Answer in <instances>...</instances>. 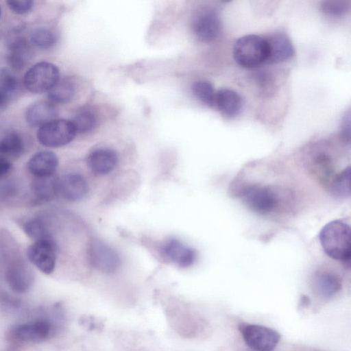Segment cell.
I'll use <instances>...</instances> for the list:
<instances>
[{
    "label": "cell",
    "instance_id": "1",
    "mask_svg": "<svg viewBox=\"0 0 351 351\" xmlns=\"http://www.w3.org/2000/svg\"><path fill=\"white\" fill-rule=\"evenodd\" d=\"M319 241L325 253L342 262H350L351 256L350 226L340 220L325 225L319 232Z\"/></svg>",
    "mask_w": 351,
    "mask_h": 351
},
{
    "label": "cell",
    "instance_id": "2",
    "mask_svg": "<svg viewBox=\"0 0 351 351\" xmlns=\"http://www.w3.org/2000/svg\"><path fill=\"white\" fill-rule=\"evenodd\" d=\"M269 49L265 38L257 35H245L234 45L233 56L242 67L255 68L267 62Z\"/></svg>",
    "mask_w": 351,
    "mask_h": 351
},
{
    "label": "cell",
    "instance_id": "3",
    "mask_svg": "<svg viewBox=\"0 0 351 351\" xmlns=\"http://www.w3.org/2000/svg\"><path fill=\"white\" fill-rule=\"evenodd\" d=\"M60 80L58 68L49 62H40L31 66L23 78L25 87L32 93L50 90Z\"/></svg>",
    "mask_w": 351,
    "mask_h": 351
},
{
    "label": "cell",
    "instance_id": "4",
    "mask_svg": "<svg viewBox=\"0 0 351 351\" xmlns=\"http://www.w3.org/2000/svg\"><path fill=\"white\" fill-rule=\"evenodd\" d=\"M239 330L245 344L254 351H273L280 339L276 330L263 325L241 323Z\"/></svg>",
    "mask_w": 351,
    "mask_h": 351
},
{
    "label": "cell",
    "instance_id": "5",
    "mask_svg": "<svg viewBox=\"0 0 351 351\" xmlns=\"http://www.w3.org/2000/svg\"><path fill=\"white\" fill-rule=\"evenodd\" d=\"M76 134L71 121L56 119L38 129L37 139L45 147H59L71 142Z\"/></svg>",
    "mask_w": 351,
    "mask_h": 351
},
{
    "label": "cell",
    "instance_id": "6",
    "mask_svg": "<svg viewBox=\"0 0 351 351\" xmlns=\"http://www.w3.org/2000/svg\"><path fill=\"white\" fill-rule=\"evenodd\" d=\"M241 197L248 208L261 215L272 212L278 204L276 193L266 186H250L243 191Z\"/></svg>",
    "mask_w": 351,
    "mask_h": 351
},
{
    "label": "cell",
    "instance_id": "7",
    "mask_svg": "<svg viewBox=\"0 0 351 351\" xmlns=\"http://www.w3.org/2000/svg\"><path fill=\"white\" fill-rule=\"evenodd\" d=\"M29 261L41 272L51 274L56 262V245L52 239L35 241L27 250Z\"/></svg>",
    "mask_w": 351,
    "mask_h": 351
},
{
    "label": "cell",
    "instance_id": "8",
    "mask_svg": "<svg viewBox=\"0 0 351 351\" xmlns=\"http://www.w3.org/2000/svg\"><path fill=\"white\" fill-rule=\"evenodd\" d=\"M6 60L12 69H23L33 56L32 45L20 32H14L6 41Z\"/></svg>",
    "mask_w": 351,
    "mask_h": 351
},
{
    "label": "cell",
    "instance_id": "9",
    "mask_svg": "<svg viewBox=\"0 0 351 351\" xmlns=\"http://www.w3.org/2000/svg\"><path fill=\"white\" fill-rule=\"evenodd\" d=\"M219 14L212 9H204L197 13L192 23L195 36L202 41L209 42L215 39L221 29Z\"/></svg>",
    "mask_w": 351,
    "mask_h": 351
},
{
    "label": "cell",
    "instance_id": "10",
    "mask_svg": "<svg viewBox=\"0 0 351 351\" xmlns=\"http://www.w3.org/2000/svg\"><path fill=\"white\" fill-rule=\"evenodd\" d=\"M88 256L91 264L104 272L112 273L116 271L121 264L117 252L100 241L94 240L90 243Z\"/></svg>",
    "mask_w": 351,
    "mask_h": 351
},
{
    "label": "cell",
    "instance_id": "11",
    "mask_svg": "<svg viewBox=\"0 0 351 351\" xmlns=\"http://www.w3.org/2000/svg\"><path fill=\"white\" fill-rule=\"evenodd\" d=\"M5 280L14 292L23 293L32 285L33 274L28 265L21 259L10 261L5 271Z\"/></svg>",
    "mask_w": 351,
    "mask_h": 351
},
{
    "label": "cell",
    "instance_id": "12",
    "mask_svg": "<svg viewBox=\"0 0 351 351\" xmlns=\"http://www.w3.org/2000/svg\"><path fill=\"white\" fill-rule=\"evenodd\" d=\"M162 252L167 260L181 267L192 265L196 259L195 251L176 239L167 240L162 247Z\"/></svg>",
    "mask_w": 351,
    "mask_h": 351
},
{
    "label": "cell",
    "instance_id": "13",
    "mask_svg": "<svg viewBox=\"0 0 351 351\" xmlns=\"http://www.w3.org/2000/svg\"><path fill=\"white\" fill-rule=\"evenodd\" d=\"M268 45L267 63H278L290 59L294 53L293 45L284 33L276 32L265 38Z\"/></svg>",
    "mask_w": 351,
    "mask_h": 351
},
{
    "label": "cell",
    "instance_id": "14",
    "mask_svg": "<svg viewBox=\"0 0 351 351\" xmlns=\"http://www.w3.org/2000/svg\"><path fill=\"white\" fill-rule=\"evenodd\" d=\"M58 112L51 101H39L29 106L25 113L27 123L39 128L57 119Z\"/></svg>",
    "mask_w": 351,
    "mask_h": 351
},
{
    "label": "cell",
    "instance_id": "15",
    "mask_svg": "<svg viewBox=\"0 0 351 351\" xmlns=\"http://www.w3.org/2000/svg\"><path fill=\"white\" fill-rule=\"evenodd\" d=\"M51 330L50 323L45 320H38L16 326L12 330V335L19 341L40 342L49 336Z\"/></svg>",
    "mask_w": 351,
    "mask_h": 351
},
{
    "label": "cell",
    "instance_id": "16",
    "mask_svg": "<svg viewBox=\"0 0 351 351\" xmlns=\"http://www.w3.org/2000/svg\"><path fill=\"white\" fill-rule=\"evenodd\" d=\"M341 279L332 271H318L313 279V290L322 300H328L333 297L341 290Z\"/></svg>",
    "mask_w": 351,
    "mask_h": 351
},
{
    "label": "cell",
    "instance_id": "17",
    "mask_svg": "<svg viewBox=\"0 0 351 351\" xmlns=\"http://www.w3.org/2000/svg\"><path fill=\"white\" fill-rule=\"evenodd\" d=\"M118 160V154L114 150L99 148L89 154L87 164L93 173L101 176L110 173L116 167Z\"/></svg>",
    "mask_w": 351,
    "mask_h": 351
},
{
    "label": "cell",
    "instance_id": "18",
    "mask_svg": "<svg viewBox=\"0 0 351 351\" xmlns=\"http://www.w3.org/2000/svg\"><path fill=\"white\" fill-rule=\"evenodd\" d=\"M88 190L85 178L78 173H69L59 179V193L68 201L82 199Z\"/></svg>",
    "mask_w": 351,
    "mask_h": 351
},
{
    "label": "cell",
    "instance_id": "19",
    "mask_svg": "<svg viewBox=\"0 0 351 351\" xmlns=\"http://www.w3.org/2000/svg\"><path fill=\"white\" fill-rule=\"evenodd\" d=\"M58 165L57 156L50 151H40L34 154L28 161L27 167L36 178L54 175Z\"/></svg>",
    "mask_w": 351,
    "mask_h": 351
},
{
    "label": "cell",
    "instance_id": "20",
    "mask_svg": "<svg viewBox=\"0 0 351 351\" xmlns=\"http://www.w3.org/2000/svg\"><path fill=\"white\" fill-rule=\"evenodd\" d=\"M309 171L317 180L328 187L335 176L332 160L326 153L319 152L309 162Z\"/></svg>",
    "mask_w": 351,
    "mask_h": 351
},
{
    "label": "cell",
    "instance_id": "21",
    "mask_svg": "<svg viewBox=\"0 0 351 351\" xmlns=\"http://www.w3.org/2000/svg\"><path fill=\"white\" fill-rule=\"evenodd\" d=\"M25 149L21 134L13 128L0 124V155L18 157Z\"/></svg>",
    "mask_w": 351,
    "mask_h": 351
},
{
    "label": "cell",
    "instance_id": "22",
    "mask_svg": "<svg viewBox=\"0 0 351 351\" xmlns=\"http://www.w3.org/2000/svg\"><path fill=\"white\" fill-rule=\"evenodd\" d=\"M219 111L226 117L232 118L241 111L243 101L241 97L234 90L222 88L215 95V102Z\"/></svg>",
    "mask_w": 351,
    "mask_h": 351
},
{
    "label": "cell",
    "instance_id": "23",
    "mask_svg": "<svg viewBox=\"0 0 351 351\" xmlns=\"http://www.w3.org/2000/svg\"><path fill=\"white\" fill-rule=\"evenodd\" d=\"M32 194L40 202L53 199L59 193V179L54 175L34 179L31 186Z\"/></svg>",
    "mask_w": 351,
    "mask_h": 351
},
{
    "label": "cell",
    "instance_id": "24",
    "mask_svg": "<svg viewBox=\"0 0 351 351\" xmlns=\"http://www.w3.org/2000/svg\"><path fill=\"white\" fill-rule=\"evenodd\" d=\"M19 88L14 73L7 68L0 69V104L4 108L19 93Z\"/></svg>",
    "mask_w": 351,
    "mask_h": 351
},
{
    "label": "cell",
    "instance_id": "25",
    "mask_svg": "<svg viewBox=\"0 0 351 351\" xmlns=\"http://www.w3.org/2000/svg\"><path fill=\"white\" fill-rule=\"evenodd\" d=\"M25 233L34 241L52 239L47 219L43 217H35L23 223Z\"/></svg>",
    "mask_w": 351,
    "mask_h": 351
},
{
    "label": "cell",
    "instance_id": "26",
    "mask_svg": "<svg viewBox=\"0 0 351 351\" xmlns=\"http://www.w3.org/2000/svg\"><path fill=\"white\" fill-rule=\"evenodd\" d=\"M29 40L32 46L40 49H49L56 44L58 36L50 28L39 27L31 32Z\"/></svg>",
    "mask_w": 351,
    "mask_h": 351
},
{
    "label": "cell",
    "instance_id": "27",
    "mask_svg": "<svg viewBox=\"0 0 351 351\" xmlns=\"http://www.w3.org/2000/svg\"><path fill=\"white\" fill-rule=\"evenodd\" d=\"M75 88L73 83L67 79L59 80L48 91V98L53 104H66L74 97Z\"/></svg>",
    "mask_w": 351,
    "mask_h": 351
},
{
    "label": "cell",
    "instance_id": "28",
    "mask_svg": "<svg viewBox=\"0 0 351 351\" xmlns=\"http://www.w3.org/2000/svg\"><path fill=\"white\" fill-rule=\"evenodd\" d=\"M328 189L331 194L338 198H346L350 195V167L335 175Z\"/></svg>",
    "mask_w": 351,
    "mask_h": 351
},
{
    "label": "cell",
    "instance_id": "29",
    "mask_svg": "<svg viewBox=\"0 0 351 351\" xmlns=\"http://www.w3.org/2000/svg\"><path fill=\"white\" fill-rule=\"evenodd\" d=\"M71 121L77 133H85L95 126L96 117L90 110L84 108L77 112Z\"/></svg>",
    "mask_w": 351,
    "mask_h": 351
},
{
    "label": "cell",
    "instance_id": "30",
    "mask_svg": "<svg viewBox=\"0 0 351 351\" xmlns=\"http://www.w3.org/2000/svg\"><path fill=\"white\" fill-rule=\"evenodd\" d=\"M193 95L204 104L213 106L215 102V93L213 85L207 81L200 80L192 85Z\"/></svg>",
    "mask_w": 351,
    "mask_h": 351
},
{
    "label": "cell",
    "instance_id": "31",
    "mask_svg": "<svg viewBox=\"0 0 351 351\" xmlns=\"http://www.w3.org/2000/svg\"><path fill=\"white\" fill-rule=\"evenodd\" d=\"M350 10L348 1L327 0L321 3V10L326 15L332 17L344 16Z\"/></svg>",
    "mask_w": 351,
    "mask_h": 351
},
{
    "label": "cell",
    "instance_id": "32",
    "mask_svg": "<svg viewBox=\"0 0 351 351\" xmlns=\"http://www.w3.org/2000/svg\"><path fill=\"white\" fill-rule=\"evenodd\" d=\"M10 10L16 14H25L32 10L34 7L32 1H8Z\"/></svg>",
    "mask_w": 351,
    "mask_h": 351
},
{
    "label": "cell",
    "instance_id": "33",
    "mask_svg": "<svg viewBox=\"0 0 351 351\" xmlns=\"http://www.w3.org/2000/svg\"><path fill=\"white\" fill-rule=\"evenodd\" d=\"M341 135L343 139L350 143V110L346 112L343 117L341 125Z\"/></svg>",
    "mask_w": 351,
    "mask_h": 351
},
{
    "label": "cell",
    "instance_id": "34",
    "mask_svg": "<svg viewBox=\"0 0 351 351\" xmlns=\"http://www.w3.org/2000/svg\"><path fill=\"white\" fill-rule=\"evenodd\" d=\"M12 168L11 162L6 157L0 155V180L8 176Z\"/></svg>",
    "mask_w": 351,
    "mask_h": 351
},
{
    "label": "cell",
    "instance_id": "35",
    "mask_svg": "<svg viewBox=\"0 0 351 351\" xmlns=\"http://www.w3.org/2000/svg\"><path fill=\"white\" fill-rule=\"evenodd\" d=\"M5 108L0 104V113L4 110Z\"/></svg>",
    "mask_w": 351,
    "mask_h": 351
},
{
    "label": "cell",
    "instance_id": "36",
    "mask_svg": "<svg viewBox=\"0 0 351 351\" xmlns=\"http://www.w3.org/2000/svg\"><path fill=\"white\" fill-rule=\"evenodd\" d=\"M1 12H2V11H1V5H0V19H1Z\"/></svg>",
    "mask_w": 351,
    "mask_h": 351
},
{
    "label": "cell",
    "instance_id": "37",
    "mask_svg": "<svg viewBox=\"0 0 351 351\" xmlns=\"http://www.w3.org/2000/svg\"><path fill=\"white\" fill-rule=\"evenodd\" d=\"M252 351H254V350H252Z\"/></svg>",
    "mask_w": 351,
    "mask_h": 351
}]
</instances>
